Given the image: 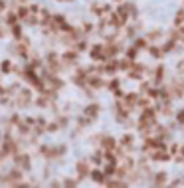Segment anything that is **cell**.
I'll use <instances>...</instances> for the list:
<instances>
[{
    "mask_svg": "<svg viewBox=\"0 0 184 188\" xmlns=\"http://www.w3.org/2000/svg\"><path fill=\"white\" fill-rule=\"evenodd\" d=\"M178 121H184V111H182V113H178Z\"/></svg>",
    "mask_w": 184,
    "mask_h": 188,
    "instance_id": "cell-1",
    "label": "cell"
}]
</instances>
